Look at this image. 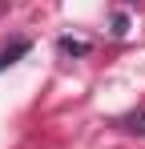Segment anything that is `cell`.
Instances as JSON below:
<instances>
[{"label": "cell", "instance_id": "6da1fadb", "mask_svg": "<svg viewBox=\"0 0 145 149\" xmlns=\"http://www.w3.org/2000/svg\"><path fill=\"white\" fill-rule=\"evenodd\" d=\"M28 49H32V45H28V40H12V45H8V49L0 52V73H4V69H12V65H16V61H20V56H28Z\"/></svg>", "mask_w": 145, "mask_h": 149}, {"label": "cell", "instance_id": "7a4b0ae2", "mask_svg": "<svg viewBox=\"0 0 145 149\" xmlns=\"http://www.w3.org/2000/svg\"><path fill=\"white\" fill-rule=\"evenodd\" d=\"M56 52L61 56H89V45L85 40H72V36H61L56 40Z\"/></svg>", "mask_w": 145, "mask_h": 149}, {"label": "cell", "instance_id": "3957f363", "mask_svg": "<svg viewBox=\"0 0 145 149\" xmlns=\"http://www.w3.org/2000/svg\"><path fill=\"white\" fill-rule=\"evenodd\" d=\"M121 125H125L129 133H137V137H145V109H137V113H129V117H121Z\"/></svg>", "mask_w": 145, "mask_h": 149}, {"label": "cell", "instance_id": "277c9868", "mask_svg": "<svg viewBox=\"0 0 145 149\" xmlns=\"http://www.w3.org/2000/svg\"><path fill=\"white\" fill-rule=\"evenodd\" d=\"M125 32H129V20L117 16V20H113V36H125Z\"/></svg>", "mask_w": 145, "mask_h": 149}]
</instances>
